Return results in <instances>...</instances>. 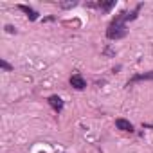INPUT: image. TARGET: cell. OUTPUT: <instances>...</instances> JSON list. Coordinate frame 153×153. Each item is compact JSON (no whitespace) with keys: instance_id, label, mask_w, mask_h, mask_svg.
Segmentation results:
<instances>
[{"instance_id":"30bf717a","label":"cell","mask_w":153,"mask_h":153,"mask_svg":"<svg viewBox=\"0 0 153 153\" xmlns=\"http://www.w3.org/2000/svg\"><path fill=\"white\" fill-rule=\"evenodd\" d=\"M6 31H7L9 34H15V33H16V29H15L13 25H6Z\"/></svg>"},{"instance_id":"7a4b0ae2","label":"cell","mask_w":153,"mask_h":153,"mask_svg":"<svg viewBox=\"0 0 153 153\" xmlns=\"http://www.w3.org/2000/svg\"><path fill=\"white\" fill-rule=\"evenodd\" d=\"M70 85H72L76 90L87 88V81H85V78H83L81 74H72V76H70Z\"/></svg>"},{"instance_id":"3957f363","label":"cell","mask_w":153,"mask_h":153,"mask_svg":"<svg viewBox=\"0 0 153 153\" xmlns=\"http://www.w3.org/2000/svg\"><path fill=\"white\" fill-rule=\"evenodd\" d=\"M49 105H51L52 110L58 112V114L63 110V99H61L59 96H51V97H49Z\"/></svg>"},{"instance_id":"52a82bcc","label":"cell","mask_w":153,"mask_h":153,"mask_svg":"<svg viewBox=\"0 0 153 153\" xmlns=\"http://www.w3.org/2000/svg\"><path fill=\"white\" fill-rule=\"evenodd\" d=\"M97 7H101L105 13H108L112 7H115V0H110V2H103L101 0V2H97Z\"/></svg>"},{"instance_id":"9c48e42d","label":"cell","mask_w":153,"mask_h":153,"mask_svg":"<svg viewBox=\"0 0 153 153\" xmlns=\"http://www.w3.org/2000/svg\"><path fill=\"white\" fill-rule=\"evenodd\" d=\"M0 67H2L4 70H13V67H11V65H9L6 59H0Z\"/></svg>"},{"instance_id":"ba28073f","label":"cell","mask_w":153,"mask_h":153,"mask_svg":"<svg viewBox=\"0 0 153 153\" xmlns=\"http://www.w3.org/2000/svg\"><path fill=\"white\" fill-rule=\"evenodd\" d=\"M58 6L61 9H72V7L78 6V2H74V0H72V2H58Z\"/></svg>"},{"instance_id":"277c9868","label":"cell","mask_w":153,"mask_h":153,"mask_svg":"<svg viewBox=\"0 0 153 153\" xmlns=\"http://www.w3.org/2000/svg\"><path fill=\"white\" fill-rule=\"evenodd\" d=\"M16 7H18L20 11H24V13H25V15L29 16V20H31V22H34V20H38V13H36V11H34L33 7H29V6H24V4H18Z\"/></svg>"},{"instance_id":"6da1fadb","label":"cell","mask_w":153,"mask_h":153,"mask_svg":"<svg viewBox=\"0 0 153 153\" xmlns=\"http://www.w3.org/2000/svg\"><path fill=\"white\" fill-rule=\"evenodd\" d=\"M126 34H128L126 20H124V13H121V15H117V16L110 22V25H108V29H106V38H108V40H121V38H124Z\"/></svg>"},{"instance_id":"5b68a950","label":"cell","mask_w":153,"mask_h":153,"mask_svg":"<svg viewBox=\"0 0 153 153\" xmlns=\"http://www.w3.org/2000/svg\"><path fill=\"white\" fill-rule=\"evenodd\" d=\"M115 126H117V130H123V131H130V133L133 131V124L130 121H126V119H117Z\"/></svg>"},{"instance_id":"8992f818","label":"cell","mask_w":153,"mask_h":153,"mask_svg":"<svg viewBox=\"0 0 153 153\" xmlns=\"http://www.w3.org/2000/svg\"><path fill=\"white\" fill-rule=\"evenodd\" d=\"M146 79H153V72H144V74H135L130 79V83H137V81H146Z\"/></svg>"},{"instance_id":"8fae6325","label":"cell","mask_w":153,"mask_h":153,"mask_svg":"<svg viewBox=\"0 0 153 153\" xmlns=\"http://www.w3.org/2000/svg\"><path fill=\"white\" fill-rule=\"evenodd\" d=\"M144 128H148V130H153V123H149V124H142Z\"/></svg>"}]
</instances>
